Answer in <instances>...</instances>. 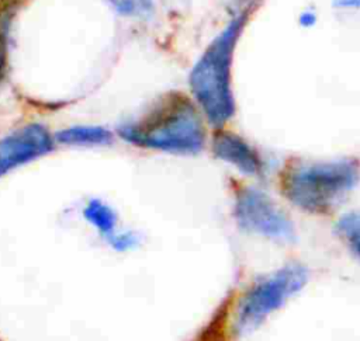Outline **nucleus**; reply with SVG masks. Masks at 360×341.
<instances>
[{
    "label": "nucleus",
    "instance_id": "nucleus-2",
    "mask_svg": "<svg viewBox=\"0 0 360 341\" xmlns=\"http://www.w3.org/2000/svg\"><path fill=\"white\" fill-rule=\"evenodd\" d=\"M245 21L246 13L235 17L210 44L190 76L194 97L214 126H222L235 112L231 63Z\"/></svg>",
    "mask_w": 360,
    "mask_h": 341
},
{
    "label": "nucleus",
    "instance_id": "nucleus-3",
    "mask_svg": "<svg viewBox=\"0 0 360 341\" xmlns=\"http://www.w3.org/2000/svg\"><path fill=\"white\" fill-rule=\"evenodd\" d=\"M357 181V161L340 159L292 164L283 173L280 187L284 196L298 208L311 213H326Z\"/></svg>",
    "mask_w": 360,
    "mask_h": 341
},
{
    "label": "nucleus",
    "instance_id": "nucleus-6",
    "mask_svg": "<svg viewBox=\"0 0 360 341\" xmlns=\"http://www.w3.org/2000/svg\"><path fill=\"white\" fill-rule=\"evenodd\" d=\"M52 149L49 132L39 123L27 125L0 140V177Z\"/></svg>",
    "mask_w": 360,
    "mask_h": 341
},
{
    "label": "nucleus",
    "instance_id": "nucleus-9",
    "mask_svg": "<svg viewBox=\"0 0 360 341\" xmlns=\"http://www.w3.org/2000/svg\"><path fill=\"white\" fill-rule=\"evenodd\" d=\"M83 215L94 227H97L104 234L111 233L115 227L117 216L114 210L98 199H91L83 209Z\"/></svg>",
    "mask_w": 360,
    "mask_h": 341
},
{
    "label": "nucleus",
    "instance_id": "nucleus-16",
    "mask_svg": "<svg viewBox=\"0 0 360 341\" xmlns=\"http://www.w3.org/2000/svg\"><path fill=\"white\" fill-rule=\"evenodd\" d=\"M0 341H1V340H0Z\"/></svg>",
    "mask_w": 360,
    "mask_h": 341
},
{
    "label": "nucleus",
    "instance_id": "nucleus-1",
    "mask_svg": "<svg viewBox=\"0 0 360 341\" xmlns=\"http://www.w3.org/2000/svg\"><path fill=\"white\" fill-rule=\"evenodd\" d=\"M120 135L134 145L172 153H197L205 139L200 114L180 93L162 97L138 121L122 125Z\"/></svg>",
    "mask_w": 360,
    "mask_h": 341
},
{
    "label": "nucleus",
    "instance_id": "nucleus-10",
    "mask_svg": "<svg viewBox=\"0 0 360 341\" xmlns=\"http://www.w3.org/2000/svg\"><path fill=\"white\" fill-rule=\"evenodd\" d=\"M338 230L360 257V212L342 218L338 223Z\"/></svg>",
    "mask_w": 360,
    "mask_h": 341
},
{
    "label": "nucleus",
    "instance_id": "nucleus-7",
    "mask_svg": "<svg viewBox=\"0 0 360 341\" xmlns=\"http://www.w3.org/2000/svg\"><path fill=\"white\" fill-rule=\"evenodd\" d=\"M212 150L218 159L231 163L245 174L260 175L263 173V163L260 156L235 133H218L214 138Z\"/></svg>",
    "mask_w": 360,
    "mask_h": 341
},
{
    "label": "nucleus",
    "instance_id": "nucleus-12",
    "mask_svg": "<svg viewBox=\"0 0 360 341\" xmlns=\"http://www.w3.org/2000/svg\"><path fill=\"white\" fill-rule=\"evenodd\" d=\"M111 243L115 248H127L135 243V239L131 234H121V236H115L114 239H111Z\"/></svg>",
    "mask_w": 360,
    "mask_h": 341
},
{
    "label": "nucleus",
    "instance_id": "nucleus-5",
    "mask_svg": "<svg viewBox=\"0 0 360 341\" xmlns=\"http://www.w3.org/2000/svg\"><path fill=\"white\" fill-rule=\"evenodd\" d=\"M235 216L246 230L278 240H290L294 236L292 223L260 189L245 187L238 191Z\"/></svg>",
    "mask_w": 360,
    "mask_h": 341
},
{
    "label": "nucleus",
    "instance_id": "nucleus-15",
    "mask_svg": "<svg viewBox=\"0 0 360 341\" xmlns=\"http://www.w3.org/2000/svg\"><path fill=\"white\" fill-rule=\"evenodd\" d=\"M315 20H316L315 14L311 13V11H307V13H304V14L301 15L300 22H301L302 25H312V24L315 22Z\"/></svg>",
    "mask_w": 360,
    "mask_h": 341
},
{
    "label": "nucleus",
    "instance_id": "nucleus-8",
    "mask_svg": "<svg viewBox=\"0 0 360 341\" xmlns=\"http://www.w3.org/2000/svg\"><path fill=\"white\" fill-rule=\"evenodd\" d=\"M56 139L68 145H105L111 142L112 136L98 126H76L58 132Z\"/></svg>",
    "mask_w": 360,
    "mask_h": 341
},
{
    "label": "nucleus",
    "instance_id": "nucleus-14",
    "mask_svg": "<svg viewBox=\"0 0 360 341\" xmlns=\"http://www.w3.org/2000/svg\"><path fill=\"white\" fill-rule=\"evenodd\" d=\"M6 10H7V0H0V38L3 34V27H4V20H6ZM1 44V39H0Z\"/></svg>",
    "mask_w": 360,
    "mask_h": 341
},
{
    "label": "nucleus",
    "instance_id": "nucleus-11",
    "mask_svg": "<svg viewBox=\"0 0 360 341\" xmlns=\"http://www.w3.org/2000/svg\"><path fill=\"white\" fill-rule=\"evenodd\" d=\"M115 4L118 10L127 14H143L148 13L152 7L150 0H110Z\"/></svg>",
    "mask_w": 360,
    "mask_h": 341
},
{
    "label": "nucleus",
    "instance_id": "nucleus-13",
    "mask_svg": "<svg viewBox=\"0 0 360 341\" xmlns=\"http://www.w3.org/2000/svg\"><path fill=\"white\" fill-rule=\"evenodd\" d=\"M333 6L339 8H360V0H333Z\"/></svg>",
    "mask_w": 360,
    "mask_h": 341
},
{
    "label": "nucleus",
    "instance_id": "nucleus-4",
    "mask_svg": "<svg viewBox=\"0 0 360 341\" xmlns=\"http://www.w3.org/2000/svg\"><path fill=\"white\" fill-rule=\"evenodd\" d=\"M307 279L308 272L304 267L288 265L257 281L240 299L236 328L243 331L259 326L271 312L300 290Z\"/></svg>",
    "mask_w": 360,
    "mask_h": 341
}]
</instances>
